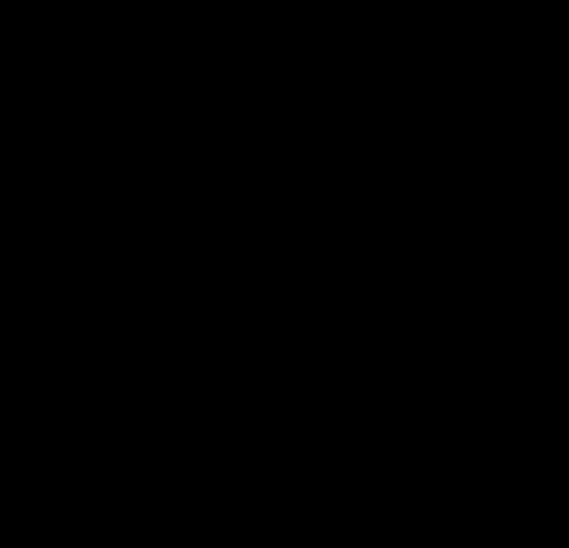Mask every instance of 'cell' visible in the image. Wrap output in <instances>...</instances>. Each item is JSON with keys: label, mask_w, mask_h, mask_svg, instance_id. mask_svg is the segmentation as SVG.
Listing matches in <instances>:
<instances>
[]
</instances>
